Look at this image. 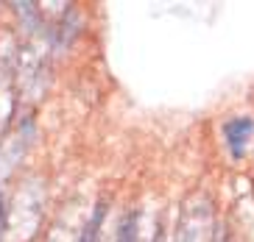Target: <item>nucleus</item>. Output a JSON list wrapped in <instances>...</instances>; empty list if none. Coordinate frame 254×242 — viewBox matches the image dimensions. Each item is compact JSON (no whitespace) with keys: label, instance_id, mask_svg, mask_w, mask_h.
<instances>
[{"label":"nucleus","instance_id":"1","mask_svg":"<svg viewBox=\"0 0 254 242\" xmlns=\"http://www.w3.org/2000/svg\"><path fill=\"white\" fill-rule=\"evenodd\" d=\"M252 134H254V120L252 117H235L224 125L226 145H229L235 159H240V156L246 153V145H249V140H252Z\"/></svg>","mask_w":254,"mask_h":242},{"label":"nucleus","instance_id":"2","mask_svg":"<svg viewBox=\"0 0 254 242\" xmlns=\"http://www.w3.org/2000/svg\"><path fill=\"white\" fill-rule=\"evenodd\" d=\"M104 214H106V203L101 200V203H95V209H92V217L87 220V226H84L81 240H78V242H95L98 228H101V223H104Z\"/></svg>","mask_w":254,"mask_h":242},{"label":"nucleus","instance_id":"3","mask_svg":"<svg viewBox=\"0 0 254 242\" xmlns=\"http://www.w3.org/2000/svg\"><path fill=\"white\" fill-rule=\"evenodd\" d=\"M118 242H137V212H128L118 228Z\"/></svg>","mask_w":254,"mask_h":242},{"label":"nucleus","instance_id":"4","mask_svg":"<svg viewBox=\"0 0 254 242\" xmlns=\"http://www.w3.org/2000/svg\"><path fill=\"white\" fill-rule=\"evenodd\" d=\"M0 228H3V198H0Z\"/></svg>","mask_w":254,"mask_h":242}]
</instances>
